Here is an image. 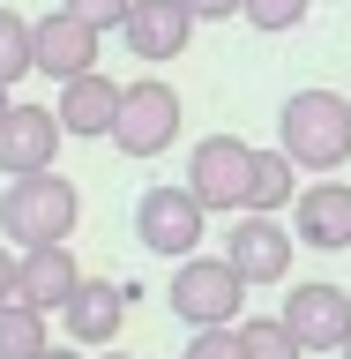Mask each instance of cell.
<instances>
[{"label": "cell", "instance_id": "cell-14", "mask_svg": "<svg viewBox=\"0 0 351 359\" xmlns=\"http://www.w3.org/2000/svg\"><path fill=\"white\" fill-rule=\"evenodd\" d=\"M60 322H67V344L112 352V337H120V322H128V299H120V285H105V277H83L75 299L60 307Z\"/></svg>", "mask_w": 351, "mask_h": 359}, {"label": "cell", "instance_id": "cell-10", "mask_svg": "<svg viewBox=\"0 0 351 359\" xmlns=\"http://www.w3.org/2000/svg\"><path fill=\"white\" fill-rule=\"evenodd\" d=\"M97 45H105V30L75 22L67 8H53V15L30 22V67H38V75H53V83L90 75V67H97Z\"/></svg>", "mask_w": 351, "mask_h": 359}, {"label": "cell", "instance_id": "cell-28", "mask_svg": "<svg viewBox=\"0 0 351 359\" xmlns=\"http://www.w3.org/2000/svg\"><path fill=\"white\" fill-rule=\"evenodd\" d=\"M105 359H128V352H105Z\"/></svg>", "mask_w": 351, "mask_h": 359}, {"label": "cell", "instance_id": "cell-1", "mask_svg": "<svg viewBox=\"0 0 351 359\" xmlns=\"http://www.w3.org/2000/svg\"><path fill=\"white\" fill-rule=\"evenodd\" d=\"M277 150L299 172H344L351 165V97L344 90H291L277 112Z\"/></svg>", "mask_w": 351, "mask_h": 359}, {"label": "cell", "instance_id": "cell-9", "mask_svg": "<svg viewBox=\"0 0 351 359\" xmlns=\"http://www.w3.org/2000/svg\"><path fill=\"white\" fill-rule=\"evenodd\" d=\"M60 120L45 105H22V97H8V112H0V172L8 180H30V172H53V157H60Z\"/></svg>", "mask_w": 351, "mask_h": 359}, {"label": "cell", "instance_id": "cell-15", "mask_svg": "<svg viewBox=\"0 0 351 359\" xmlns=\"http://www.w3.org/2000/svg\"><path fill=\"white\" fill-rule=\"evenodd\" d=\"M112 112H120V83H112L105 67H90V75L60 83V105H53V120H60V135L105 142V135H112Z\"/></svg>", "mask_w": 351, "mask_h": 359}, {"label": "cell", "instance_id": "cell-21", "mask_svg": "<svg viewBox=\"0 0 351 359\" xmlns=\"http://www.w3.org/2000/svg\"><path fill=\"white\" fill-rule=\"evenodd\" d=\"M60 8L90 30H120V15H128V0H60Z\"/></svg>", "mask_w": 351, "mask_h": 359}, {"label": "cell", "instance_id": "cell-11", "mask_svg": "<svg viewBox=\"0 0 351 359\" xmlns=\"http://www.w3.org/2000/svg\"><path fill=\"white\" fill-rule=\"evenodd\" d=\"M291 232H299V247L344 255L351 247V180H314V187H299V195H291Z\"/></svg>", "mask_w": 351, "mask_h": 359}, {"label": "cell", "instance_id": "cell-16", "mask_svg": "<svg viewBox=\"0 0 351 359\" xmlns=\"http://www.w3.org/2000/svg\"><path fill=\"white\" fill-rule=\"evenodd\" d=\"M291 195H299V165H291L284 150H254V172H247V210H254V217H277Z\"/></svg>", "mask_w": 351, "mask_h": 359}, {"label": "cell", "instance_id": "cell-5", "mask_svg": "<svg viewBox=\"0 0 351 359\" xmlns=\"http://www.w3.org/2000/svg\"><path fill=\"white\" fill-rule=\"evenodd\" d=\"M247 172H254V142L240 135H202L195 150H187V195L202 202V217H232L247 210Z\"/></svg>", "mask_w": 351, "mask_h": 359}, {"label": "cell", "instance_id": "cell-24", "mask_svg": "<svg viewBox=\"0 0 351 359\" xmlns=\"http://www.w3.org/2000/svg\"><path fill=\"white\" fill-rule=\"evenodd\" d=\"M15 299V247H0V307Z\"/></svg>", "mask_w": 351, "mask_h": 359}, {"label": "cell", "instance_id": "cell-27", "mask_svg": "<svg viewBox=\"0 0 351 359\" xmlns=\"http://www.w3.org/2000/svg\"><path fill=\"white\" fill-rule=\"evenodd\" d=\"M0 112H8V90H0Z\"/></svg>", "mask_w": 351, "mask_h": 359}, {"label": "cell", "instance_id": "cell-12", "mask_svg": "<svg viewBox=\"0 0 351 359\" xmlns=\"http://www.w3.org/2000/svg\"><path fill=\"white\" fill-rule=\"evenodd\" d=\"M120 38H128L135 60H179V53H187V38H195V15H187L179 0H128Z\"/></svg>", "mask_w": 351, "mask_h": 359}, {"label": "cell", "instance_id": "cell-3", "mask_svg": "<svg viewBox=\"0 0 351 359\" xmlns=\"http://www.w3.org/2000/svg\"><path fill=\"white\" fill-rule=\"evenodd\" d=\"M165 307L187 322V330H232L247 307V285L224 269V255H187L165 285Z\"/></svg>", "mask_w": 351, "mask_h": 359}, {"label": "cell", "instance_id": "cell-23", "mask_svg": "<svg viewBox=\"0 0 351 359\" xmlns=\"http://www.w3.org/2000/svg\"><path fill=\"white\" fill-rule=\"evenodd\" d=\"M179 8H187L195 22H232L240 15V0H179Z\"/></svg>", "mask_w": 351, "mask_h": 359}, {"label": "cell", "instance_id": "cell-7", "mask_svg": "<svg viewBox=\"0 0 351 359\" xmlns=\"http://www.w3.org/2000/svg\"><path fill=\"white\" fill-rule=\"evenodd\" d=\"M291 247H299V240H284V217L240 210V217L224 224V269H232L247 292H254V285H284V277H291Z\"/></svg>", "mask_w": 351, "mask_h": 359}, {"label": "cell", "instance_id": "cell-19", "mask_svg": "<svg viewBox=\"0 0 351 359\" xmlns=\"http://www.w3.org/2000/svg\"><path fill=\"white\" fill-rule=\"evenodd\" d=\"M30 75V22L15 8H0V90H15Z\"/></svg>", "mask_w": 351, "mask_h": 359}, {"label": "cell", "instance_id": "cell-26", "mask_svg": "<svg viewBox=\"0 0 351 359\" xmlns=\"http://www.w3.org/2000/svg\"><path fill=\"white\" fill-rule=\"evenodd\" d=\"M336 352H344V359H351V330H344V344H336Z\"/></svg>", "mask_w": 351, "mask_h": 359}, {"label": "cell", "instance_id": "cell-17", "mask_svg": "<svg viewBox=\"0 0 351 359\" xmlns=\"http://www.w3.org/2000/svg\"><path fill=\"white\" fill-rule=\"evenodd\" d=\"M38 352H45V314L8 299L0 307V359H38Z\"/></svg>", "mask_w": 351, "mask_h": 359}, {"label": "cell", "instance_id": "cell-6", "mask_svg": "<svg viewBox=\"0 0 351 359\" xmlns=\"http://www.w3.org/2000/svg\"><path fill=\"white\" fill-rule=\"evenodd\" d=\"M202 202L187 195V187H142L135 195V240L150 247V255H172V262H187V255H202Z\"/></svg>", "mask_w": 351, "mask_h": 359}, {"label": "cell", "instance_id": "cell-8", "mask_svg": "<svg viewBox=\"0 0 351 359\" xmlns=\"http://www.w3.org/2000/svg\"><path fill=\"white\" fill-rule=\"evenodd\" d=\"M284 337L299 344V352H336L351 330V292L329 285V277H307V285H291L284 292Z\"/></svg>", "mask_w": 351, "mask_h": 359}, {"label": "cell", "instance_id": "cell-18", "mask_svg": "<svg viewBox=\"0 0 351 359\" xmlns=\"http://www.w3.org/2000/svg\"><path fill=\"white\" fill-rule=\"evenodd\" d=\"M232 337H240V359H307V352H299V344L284 337V322H277V314L232 322Z\"/></svg>", "mask_w": 351, "mask_h": 359}, {"label": "cell", "instance_id": "cell-4", "mask_svg": "<svg viewBox=\"0 0 351 359\" xmlns=\"http://www.w3.org/2000/svg\"><path fill=\"white\" fill-rule=\"evenodd\" d=\"M179 142V90L165 75L120 83V112H112V150L120 157H165Z\"/></svg>", "mask_w": 351, "mask_h": 359}, {"label": "cell", "instance_id": "cell-22", "mask_svg": "<svg viewBox=\"0 0 351 359\" xmlns=\"http://www.w3.org/2000/svg\"><path fill=\"white\" fill-rule=\"evenodd\" d=\"M179 359H240V337H232V330H195Z\"/></svg>", "mask_w": 351, "mask_h": 359}, {"label": "cell", "instance_id": "cell-20", "mask_svg": "<svg viewBox=\"0 0 351 359\" xmlns=\"http://www.w3.org/2000/svg\"><path fill=\"white\" fill-rule=\"evenodd\" d=\"M307 8H314V0H240V22H254V30L277 38V30H299Z\"/></svg>", "mask_w": 351, "mask_h": 359}, {"label": "cell", "instance_id": "cell-13", "mask_svg": "<svg viewBox=\"0 0 351 359\" xmlns=\"http://www.w3.org/2000/svg\"><path fill=\"white\" fill-rule=\"evenodd\" d=\"M75 285H83V269H75V247H22L15 255V299L38 314H60L67 299H75Z\"/></svg>", "mask_w": 351, "mask_h": 359}, {"label": "cell", "instance_id": "cell-2", "mask_svg": "<svg viewBox=\"0 0 351 359\" xmlns=\"http://www.w3.org/2000/svg\"><path fill=\"white\" fill-rule=\"evenodd\" d=\"M75 224H83L75 180L30 172V180H8V187H0V232L15 247H60V240H75Z\"/></svg>", "mask_w": 351, "mask_h": 359}, {"label": "cell", "instance_id": "cell-25", "mask_svg": "<svg viewBox=\"0 0 351 359\" xmlns=\"http://www.w3.org/2000/svg\"><path fill=\"white\" fill-rule=\"evenodd\" d=\"M38 359H83V344H45Z\"/></svg>", "mask_w": 351, "mask_h": 359}]
</instances>
